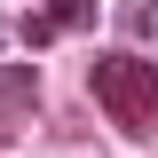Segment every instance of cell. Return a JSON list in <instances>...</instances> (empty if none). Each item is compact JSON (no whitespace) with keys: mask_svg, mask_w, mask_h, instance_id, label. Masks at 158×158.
I'll use <instances>...</instances> for the list:
<instances>
[{"mask_svg":"<svg viewBox=\"0 0 158 158\" xmlns=\"http://www.w3.org/2000/svg\"><path fill=\"white\" fill-rule=\"evenodd\" d=\"M95 103L118 135H135V142L158 135V71L142 56H103L95 63Z\"/></svg>","mask_w":158,"mask_h":158,"instance_id":"cell-1","label":"cell"},{"mask_svg":"<svg viewBox=\"0 0 158 158\" xmlns=\"http://www.w3.org/2000/svg\"><path fill=\"white\" fill-rule=\"evenodd\" d=\"M95 24V0H48L32 24H24V40L32 48H48V40H63V32H87Z\"/></svg>","mask_w":158,"mask_h":158,"instance_id":"cell-2","label":"cell"},{"mask_svg":"<svg viewBox=\"0 0 158 158\" xmlns=\"http://www.w3.org/2000/svg\"><path fill=\"white\" fill-rule=\"evenodd\" d=\"M118 32L150 40V32H158V0H127V8H118Z\"/></svg>","mask_w":158,"mask_h":158,"instance_id":"cell-3","label":"cell"},{"mask_svg":"<svg viewBox=\"0 0 158 158\" xmlns=\"http://www.w3.org/2000/svg\"><path fill=\"white\" fill-rule=\"evenodd\" d=\"M32 95H40V79H32V71H0V103H16V111H24Z\"/></svg>","mask_w":158,"mask_h":158,"instance_id":"cell-4","label":"cell"},{"mask_svg":"<svg viewBox=\"0 0 158 158\" xmlns=\"http://www.w3.org/2000/svg\"><path fill=\"white\" fill-rule=\"evenodd\" d=\"M0 40H8V24H0Z\"/></svg>","mask_w":158,"mask_h":158,"instance_id":"cell-5","label":"cell"}]
</instances>
